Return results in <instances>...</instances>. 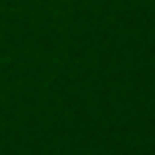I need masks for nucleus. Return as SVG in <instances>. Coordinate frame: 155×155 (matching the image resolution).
I'll list each match as a JSON object with an SVG mask.
<instances>
[]
</instances>
